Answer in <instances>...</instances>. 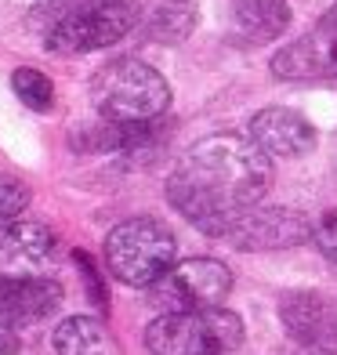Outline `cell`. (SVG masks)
Listing matches in <instances>:
<instances>
[{
    "instance_id": "cell-13",
    "label": "cell",
    "mask_w": 337,
    "mask_h": 355,
    "mask_svg": "<svg viewBox=\"0 0 337 355\" xmlns=\"http://www.w3.org/2000/svg\"><path fill=\"white\" fill-rule=\"evenodd\" d=\"M225 26L236 44H272L291 26V4L286 0H221Z\"/></svg>"
},
{
    "instance_id": "cell-7",
    "label": "cell",
    "mask_w": 337,
    "mask_h": 355,
    "mask_svg": "<svg viewBox=\"0 0 337 355\" xmlns=\"http://www.w3.org/2000/svg\"><path fill=\"white\" fill-rule=\"evenodd\" d=\"M272 73L279 80H337V8H330L301 40L286 44L272 58Z\"/></svg>"
},
{
    "instance_id": "cell-16",
    "label": "cell",
    "mask_w": 337,
    "mask_h": 355,
    "mask_svg": "<svg viewBox=\"0 0 337 355\" xmlns=\"http://www.w3.org/2000/svg\"><path fill=\"white\" fill-rule=\"evenodd\" d=\"M11 87H15V94H19V102L26 109H33V112H47L55 105V84L33 66L15 69L11 73Z\"/></svg>"
},
{
    "instance_id": "cell-17",
    "label": "cell",
    "mask_w": 337,
    "mask_h": 355,
    "mask_svg": "<svg viewBox=\"0 0 337 355\" xmlns=\"http://www.w3.org/2000/svg\"><path fill=\"white\" fill-rule=\"evenodd\" d=\"M29 200H33V192H29L26 178L19 174H0V229L11 221H19L26 214Z\"/></svg>"
},
{
    "instance_id": "cell-9",
    "label": "cell",
    "mask_w": 337,
    "mask_h": 355,
    "mask_svg": "<svg viewBox=\"0 0 337 355\" xmlns=\"http://www.w3.org/2000/svg\"><path fill=\"white\" fill-rule=\"evenodd\" d=\"M62 304V286L47 276H8L0 272V330H22L47 319Z\"/></svg>"
},
{
    "instance_id": "cell-2",
    "label": "cell",
    "mask_w": 337,
    "mask_h": 355,
    "mask_svg": "<svg viewBox=\"0 0 337 355\" xmlns=\"http://www.w3.org/2000/svg\"><path fill=\"white\" fill-rule=\"evenodd\" d=\"M91 102L109 123H149L171 105V87L141 58H116L102 66L91 80Z\"/></svg>"
},
{
    "instance_id": "cell-14",
    "label": "cell",
    "mask_w": 337,
    "mask_h": 355,
    "mask_svg": "<svg viewBox=\"0 0 337 355\" xmlns=\"http://www.w3.org/2000/svg\"><path fill=\"white\" fill-rule=\"evenodd\" d=\"M196 0H146L138 11V26L153 44H182L196 29Z\"/></svg>"
},
{
    "instance_id": "cell-22",
    "label": "cell",
    "mask_w": 337,
    "mask_h": 355,
    "mask_svg": "<svg viewBox=\"0 0 337 355\" xmlns=\"http://www.w3.org/2000/svg\"><path fill=\"white\" fill-rule=\"evenodd\" d=\"M323 355H337V327H334V334H330V341H327Z\"/></svg>"
},
{
    "instance_id": "cell-10",
    "label": "cell",
    "mask_w": 337,
    "mask_h": 355,
    "mask_svg": "<svg viewBox=\"0 0 337 355\" xmlns=\"http://www.w3.org/2000/svg\"><path fill=\"white\" fill-rule=\"evenodd\" d=\"M250 141L272 159H294L316 149V127L297 109L268 105L250 120Z\"/></svg>"
},
{
    "instance_id": "cell-11",
    "label": "cell",
    "mask_w": 337,
    "mask_h": 355,
    "mask_svg": "<svg viewBox=\"0 0 337 355\" xmlns=\"http://www.w3.org/2000/svg\"><path fill=\"white\" fill-rule=\"evenodd\" d=\"M279 319L294 341L323 352L337 327V304L316 290H291L279 297Z\"/></svg>"
},
{
    "instance_id": "cell-5",
    "label": "cell",
    "mask_w": 337,
    "mask_h": 355,
    "mask_svg": "<svg viewBox=\"0 0 337 355\" xmlns=\"http://www.w3.org/2000/svg\"><path fill=\"white\" fill-rule=\"evenodd\" d=\"M138 26L135 0H84L55 29L44 33V47L55 55H87L123 40Z\"/></svg>"
},
{
    "instance_id": "cell-19",
    "label": "cell",
    "mask_w": 337,
    "mask_h": 355,
    "mask_svg": "<svg viewBox=\"0 0 337 355\" xmlns=\"http://www.w3.org/2000/svg\"><path fill=\"white\" fill-rule=\"evenodd\" d=\"M312 243L327 261L337 265V211H323L312 221Z\"/></svg>"
},
{
    "instance_id": "cell-20",
    "label": "cell",
    "mask_w": 337,
    "mask_h": 355,
    "mask_svg": "<svg viewBox=\"0 0 337 355\" xmlns=\"http://www.w3.org/2000/svg\"><path fill=\"white\" fill-rule=\"evenodd\" d=\"M76 265L84 268V276H87V286H91V297H94V304H98V309H102V304H105V294L98 290V272H94V265L87 261V254H84V250H76Z\"/></svg>"
},
{
    "instance_id": "cell-21",
    "label": "cell",
    "mask_w": 337,
    "mask_h": 355,
    "mask_svg": "<svg viewBox=\"0 0 337 355\" xmlns=\"http://www.w3.org/2000/svg\"><path fill=\"white\" fill-rule=\"evenodd\" d=\"M22 345H19V337L8 334V330H0V355H15Z\"/></svg>"
},
{
    "instance_id": "cell-8",
    "label": "cell",
    "mask_w": 337,
    "mask_h": 355,
    "mask_svg": "<svg viewBox=\"0 0 337 355\" xmlns=\"http://www.w3.org/2000/svg\"><path fill=\"white\" fill-rule=\"evenodd\" d=\"M232 243L239 250H286L312 239V221L291 207H254L232 229Z\"/></svg>"
},
{
    "instance_id": "cell-12",
    "label": "cell",
    "mask_w": 337,
    "mask_h": 355,
    "mask_svg": "<svg viewBox=\"0 0 337 355\" xmlns=\"http://www.w3.org/2000/svg\"><path fill=\"white\" fill-rule=\"evenodd\" d=\"M55 254V232L40 221H11L0 229V272L33 276Z\"/></svg>"
},
{
    "instance_id": "cell-4",
    "label": "cell",
    "mask_w": 337,
    "mask_h": 355,
    "mask_svg": "<svg viewBox=\"0 0 337 355\" xmlns=\"http://www.w3.org/2000/svg\"><path fill=\"white\" fill-rule=\"evenodd\" d=\"M174 232L156 218H127L105 236V265L127 286H153L174 268Z\"/></svg>"
},
{
    "instance_id": "cell-6",
    "label": "cell",
    "mask_w": 337,
    "mask_h": 355,
    "mask_svg": "<svg viewBox=\"0 0 337 355\" xmlns=\"http://www.w3.org/2000/svg\"><path fill=\"white\" fill-rule=\"evenodd\" d=\"M232 294V272L214 257H192L174 265L164 279L149 286V301L164 312H200L218 309Z\"/></svg>"
},
{
    "instance_id": "cell-1",
    "label": "cell",
    "mask_w": 337,
    "mask_h": 355,
    "mask_svg": "<svg viewBox=\"0 0 337 355\" xmlns=\"http://www.w3.org/2000/svg\"><path fill=\"white\" fill-rule=\"evenodd\" d=\"M272 185V156L250 135H211L196 141L167 178V200L207 236H225L261 207Z\"/></svg>"
},
{
    "instance_id": "cell-15",
    "label": "cell",
    "mask_w": 337,
    "mask_h": 355,
    "mask_svg": "<svg viewBox=\"0 0 337 355\" xmlns=\"http://www.w3.org/2000/svg\"><path fill=\"white\" fill-rule=\"evenodd\" d=\"M55 352L58 355H123L116 334L94 315H69L55 330Z\"/></svg>"
},
{
    "instance_id": "cell-3",
    "label": "cell",
    "mask_w": 337,
    "mask_h": 355,
    "mask_svg": "<svg viewBox=\"0 0 337 355\" xmlns=\"http://www.w3.org/2000/svg\"><path fill=\"white\" fill-rule=\"evenodd\" d=\"M243 345V319L229 309L164 312L149 322L146 348L153 355H232Z\"/></svg>"
},
{
    "instance_id": "cell-18",
    "label": "cell",
    "mask_w": 337,
    "mask_h": 355,
    "mask_svg": "<svg viewBox=\"0 0 337 355\" xmlns=\"http://www.w3.org/2000/svg\"><path fill=\"white\" fill-rule=\"evenodd\" d=\"M80 4H84V0H40V4L33 8V15H29V26L47 33V29H55L66 15H73Z\"/></svg>"
}]
</instances>
